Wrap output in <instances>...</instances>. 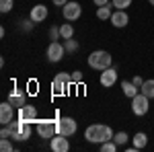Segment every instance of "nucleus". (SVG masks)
Segmentation results:
<instances>
[{"label": "nucleus", "instance_id": "34", "mask_svg": "<svg viewBox=\"0 0 154 152\" xmlns=\"http://www.w3.org/2000/svg\"><path fill=\"white\" fill-rule=\"evenodd\" d=\"M148 2H150V4H152V6H154V0H148Z\"/></svg>", "mask_w": 154, "mask_h": 152}, {"label": "nucleus", "instance_id": "10", "mask_svg": "<svg viewBox=\"0 0 154 152\" xmlns=\"http://www.w3.org/2000/svg\"><path fill=\"white\" fill-rule=\"evenodd\" d=\"M49 148H51L54 152H68V150H70V142H68V136L56 134V136L49 140Z\"/></svg>", "mask_w": 154, "mask_h": 152}, {"label": "nucleus", "instance_id": "23", "mask_svg": "<svg viewBox=\"0 0 154 152\" xmlns=\"http://www.w3.org/2000/svg\"><path fill=\"white\" fill-rule=\"evenodd\" d=\"M99 148H101V152H115L119 146L115 144V140H107L103 144H99Z\"/></svg>", "mask_w": 154, "mask_h": 152}, {"label": "nucleus", "instance_id": "33", "mask_svg": "<svg viewBox=\"0 0 154 152\" xmlns=\"http://www.w3.org/2000/svg\"><path fill=\"white\" fill-rule=\"evenodd\" d=\"M95 2V6H105V4H109V0H93Z\"/></svg>", "mask_w": 154, "mask_h": 152}, {"label": "nucleus", "instance_id": "27", "mask_svg": "<svg viewBox=\"0 0 154 152\" xmlns=\"http://www.w3.org/2000/svg\"><path fill=\"white\" fill-rule=\"evenodd\" d=\"M0 150L2 152H12L11 138H0Z\"/></svg>", "mask_w": 154, "mask_h": 152}, {"label": "nucleus", "instance_id": "14", "mask_svg": "<svg viewBox=\"0 0 154 152\" xmlns=\"http://www.w3.org/2000/svg\"><path fill=\"white\" fill-rule=\"evenodd\" d=\"M17 117L23 119V121H37V107L35 105H23L19 109Z\"/></svg>", "mask_w": 154, "mask_h": 152}, {"label": "nucleus", "instance_id": "25", "mask_svg": "<svg viewBox=\"0 0 154 152\" xmlns=\"http://www.w3.org/2000/svg\"><path fill=\"white\" fill-rule=\"evenodd\" d=\"M12 6H14V0H0V12H11Z\"/></svg>", "mask_w": 154, "mask_h": 152}, {"label": "nucleus", "instance_id": "11", "mask_svg": "<svg viewBox=\"0 0 154 152\" xmlns=\"http://www.w3.org/2000/svg\"><path fill=\"white\" fill-rule=\"evenodd\" d=\"M12 119H14V105H12L11 101L0 103V123L2 126H8Z\"/></svg>", "mask_w": 154, "mask_h": 152}, {"label": "nucleus", "instance_id": "22", "mask_svg": "<svg viewBox=\"0 0 154 152\" xmlns=\"http://www.w3.org/2000/svg\"><path fill=\"white\" fill-rule=\"evenodd\" d=\"M64 47H66V54H74V51H78V47H80V43L76 41V39H64Z\"/></svg>", "mask_w": 154, "mask_h": 152}, {"label": "nucleus", "instance_id": "19", "mask_svg": "<svg viewBox=\"0 0 154 152\" xmlns=\"http://www.w3.org/2000/svg\"><path fill=\"white\" fill-rule=\"evenodd\" d=\"M140 93H144L148 99H154V78H150V80H144L142 88H140Z\"/></svg>", "mask_w": 154, "mask_h": 152}, {"label": "nucleus", "instance_id": "17", "mask_svg": "<svg viewBox=\"0 0 154 152\" xmlns=\"http://www.w3.org/2000/svg\"><path fill=\"white\" fill-rule=\"evenodd\" d=\"M121 91H123V95L128 97V99H134L136 95L140 93V88L134 84V82H128V80H123L121 82Z\"/></svg>", "mask_w": 154, "mask_h": 152}, {"label": "nucleus", "instance_id": "29", "mask_svg": "<svg viewBox=\"0 0 154 152\" xmlns=\"http://www.w3.org/2000/svg\"><path fill=\"white\" fill-rule=\"evenodd\" d=\"M82 72L80 70H76V72H72V82H74V84H80V82H82Z\"/></svg>", "mask_w": 154, "mask_h": 152}, {"label": "nucleus", "instance_id": "5", "mask_svg": "<svg viewBox=\"0 0 154 152\" xmlns=\"http://www.w3.org/2000/svg\"><path fill=\"white\" fill-rule=\"evenodd\" d=\"M72 84V74H68V72H60V74H56V78H54V82H51V91H54V95H66V91L70 88Z\"/></svg>", "mask_w": 154, "mask_h": 152}, {"label": "nucleus", "instance_id": "28", "mask_svg": "<svg viewBox=\"0 0 154 152\" xmlns=\"http://www.w3.org/2000/svg\"><path fill=\"white\" fill-rule=\"evenodd\" d=\"M60 37H62V33H60V27H51V29H49V39H51V41H58Z\"/></svg>", "mask_w": 154, "mask_h": 152}, {"label": "nucleus", "instance_id": "12", "mask_svg": "<svg viewBox=\"0 0 154 152\" xmlns=\"http://www.w3.org/2000/svg\"><path fill=\"white\" fill-rule=\"evenodd\" d=\"M8 101H11L17 109H21L23 105H27V91H25V88H19V86L12 88L11 95H8Z\"/></svg>", "mask_w": 154, "mask_h": 152}, {"label": "nucleus", "instance_id": "32", "mask_svg": "<svg viewBox=\"0 0 154 152\" xmlns=\"http://www.w3.org/2000/svg\"><path fill=\"white\" fill-rule=\"evenodd\" d=\"M51 2H54L56 6H60V8H62V6H66V4H68L70 0H51Z\"/></svg>", "mask_w": 154, "mask_h": 152}, {"label": "nucleus", "instance_id": "24", "mask_svg": "<svg viewBox=\"0 0 154 152\" xmlns=\"http://www.w3.org/2000/svg\"><path fill=\"white\" fill-rule=\"evenodd\" d=\"M113 140H115V144H117V146H125V144H128V140H130V136H128L125 132H115Z\"/></svg>", "mask_w": 154, "mask_h": 152}, {"label": "nucleus", "instance_id": "30", "mask_svg": "<svg viewBox=\"0 0 154 152\" xmlns=\"http://www.w3.org/2000/svg\"><path fill=\"white\" fill-rule=\"evenodd\" d=\"M33 27H35V23H33L31 19H29V21H21V29H23V31H31Z\"/></svg>", "mask_w": 154, "mask_h": 152}, {"label": "nucleus", "instance_id": "26", "mask_svg": "<svg viewBox=\"0 0 154 152\" xmlns=\"http://www.w3.org/2000/svg\"><path fill=\"white\" fill-rule=\"evenodd\" d=\"M115 11H125L128 6H131V0H113Z\"/></svg>", "mask_w": 154, "mask_h": 152}, {"label": "nucleus", "instance_id": "7", "mask_svg": "<svg viewBox=\"0 0 154 152\" xmlns=\"http://www.w3.org/2000/svg\"><path fill=\"white\" fill-rule=\"evenodd\" d=\"M148 109H150V99L144 93H138L131 99V111H134V115H146Z\"/></svg>", "mask_w": 154, "mask_h": 152}, {"label": "nucleus", "instance_id": "15", "mask_svg": "<svg viewBox=\"0 0 154 152\" xmlns=\"http://www.w3.org/2000/svg\"><path fill=\"white\" fill-rule=\"evenodd\" d=\"M115 82H117V70H115L113 66L101 72V84H103L105 88H111Z\"/></svg>", "mask_w": 154, "mask_h": 152}, {"label": "nucleus", "instance_id": "16", "mask_svg": "<svg viewBox=\"0 0 154 152\" xmlns=\"http://www.w3.org/2000/svg\"><path fill=\"white\" fill-rule=\"evenodd\" d=\"M109 21H111L113 27L121 29V27H125V25L130 23V14H128L125 11H115L113 14H111V19H109Z\"/></svg>", "mask_w": 154, "mask_h": 152}, {"label": "nucleus", "instance_id": "21", "mask_svg": "<svg viewBox=\"0 0 154 152\" xmlns=\"http://www.w3.org/2000/svg\"><path fill=\"white\" fill-rule=\"evenodd\" d=\"M111 14H113V12H111V6H109V4H105V6H99V8H97V17H99L101 21L111 19Z\"/></svg>", "mask_w": 154, "mask_h": 152}, {"label": "nucleus", "instance_id": "2", "mask_svg": "<svg viewBox=\"0 0 154 152\" xmlns=\"http://www.w3.org/2000/svg\"><path fill=\"white\" fill-rule=\"evenodd\" d=\"M8 129H11V140H17V142H25L31 138L33 129H31V121H23V119H12L8 123Z\"/></svg>", "mask_w": 154, "mask_h": 152}, {"label": "nucleus", "instance_id": "13", "mask_svg": "<svg viewBox=\"0 0 154 152\" xmlns=\"http://www.w3.org/2000/svg\"><path fill=\"white\" fill-rule=\"evenodd\" d=\"M48 14H49V11H48L45 4H35V6L29 11V19H31L33 23H43V21L48 19Z\"/></svg>", "mask_w": 154, "mask_h": 152}, {"label": "nucleus", "instance_id": "8", "mask_svg": "<svg viewBox=\"0 0 154 152\" xmlns=\"http://www.w3.org/2000/svg\"><path fill=\"white\" fill-rule=\"evenodd\" d=\"M80 14H82V4H78V2H68L66 6H62V17L66 21H70V23L78 21Z\"/></svg>", "mask_w": 154, "mask_h": 152}, {"label": "nucleus", "instance_id": "4", "mask_svg": "<svg viewBox=\"0 0 154 152\" xmlns=\"http://www.w3.org/2000/svg\"><path fill=\"white\" fill-rule=\"evenodd\" d=\"M37 126V134H39V138H43V140H51L56 134H58V119L54 117V119H37L35 121Z\"/></svg>", "mask_w": 154, "mask_h": 152}, {"label": "nucleus", "instance_id": "9", "mask_svg": "<svg viewBox=\"0 0 154 152\" xmlns=\"http://www.w3.org/2000/svg\"><path fill=\"white\" fill-rule=\"evenodd\" d=\"M48 60L51 62V64H56V62H60V60L66 56V47H64V43H60V41H51L48 45Z\"/></svg>", "mask_w": 154, "mask_h": 152}, {"label": "nucleus", "instance_id": "1", "mask_svg": "<svg viewBox=\"0 0 154 152\" xmlns=\"http://www.w3.org/2000/svg\"><path fill=\"white\" fill-rule=\"evenodd\" d=\"M113 136H115V132L109 126H105V123H93L84 132V138L91 144H103L107 140H113Z\"/></svg>", "mask_w": 154, "mask_h": 152}, {"label": "nucleus", "instance_id": "31", "mask_svg": "<svg viewBox=\"0 0 154 152\" xmlns=\"http://www.w3.org/2000/svg\"><path fill=\"white\" fill-rule=\"evenodd\" d=\"M131 82H134V84H136L138 88H142V84H144V78H140V76H134V78H131Z\"/></svg>", "mask_w": 154, "mask_h": 152}, {"label": "nucleus", "instance_id": "6", "mask_svg": "<svg viewBox=\"0 0 154 152\" xmlns=\"http://www.w3.org/2000/svg\"><path fill=\"white\" fill-rule=\"evenodd\" d=\"M56 119H58V134H62V136H68V138L76 134L78 123H76L72 117H66V115L60 117V113H56Z\"/></svg>", "mask_w": 154, "mask_h": 152}, {"label": "nucleus", "instance_id": "20", "mask_svg": "<svg viewBox=\"0 0 154 152\" xmlns=\"http://www.w3.org/2000/svg\"><path fill=\"white\" fill-rule=\"evenodd\" d=\"M60 33H62V39H70V37H74V27L70 25V21L64 25H60Z\"/></svg>", "mask_w": 154, "mask_h": 152}, {"label": "nucleus", "instance_id": "18", "mask_svg": "<svg viewBox=\"0 0 154 152\" xmlns=\"http://www.w3.org/2000/svg\"><path fill=\"white\" fill-rule=\"evenodd\" d=\"M131 144L140 150V148H146V144H148V136L144 134V132H138L136 136H131Z\"/></svg>", "mask_w": 154, "mask_h": 152}, {"label": "nucleus", "instance_id": "3", "mask_svg": "<svg viewBox=\"0 0 154 152\" xmlns=\"http://www.w3.org/2000/svg\"><path fill=\"white\" fill-rule=\"evenodd\" d=\"M111 64H113V58H111V54L105 51V49H95L91 56H88V66L93 68V70H107V68H111Z\"/></svg>", "mask_w": 154, "mask_h": 152}]
</instances>
